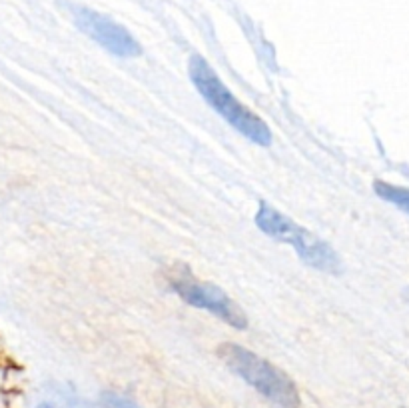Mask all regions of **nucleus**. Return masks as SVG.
I'll list each match as a JSON object with an SVG mask.
<instances>
[{"instance_id": "nucleus-4", "label": "nucleus", "mask_w": 409, "mask_h": 408, "mask_svg": "<svg viewBox=\"0 0 409 408\" xmlns=\"http://www.w3.org/2000/svg\"><path fill=\"white\" fill-rule=\"evenodd\" d=\"M164 278L170 284L174 293L182 300H186L192 307H198L202 311L212 312L222 320H226L230 327L246 328L248 327V316L246 312L237 307L236 302L224 293L222 288L202 282L194 277L184 264H174L164 270Z\"/></svg>"}, {"instance_id": "nucleus-3", "label": "nucleus", "mask_w": 409, "mask_h": 408, "mask_svg": "<svg viewBox=\"0 0 409 408\" xmlns=\"http://www.w3.org/2000/svg\"><path fill=\"white\" fill-rule=\"evenodd\" d=\"M256 225L272 238L294 246L299 259H303L310 266H314L317 270H326V272L340 270V261L328 243H324L310 230L296 225L292 218L274 211L266 202L260 204V211L256 214Z\"/></svg>"}, {"instance_id": "nucleus-1", "label": "nucleus", "mask_w": 409, "mask_h": 408, "mask_svg": "<svg viewBox=\"0 0 409 408\" xmlns=\"http://www.w3.org/2000/svg\"><path fill=\"white\" fill-rule=\"evenodd\" d=\"M190 79L200 90L206 102L218 115H222V118H226L228 124H232L237 132H242L248 140L262 147H268L272 142V132L266 127V122L258 115H253L252 111H248L242 102H237L204 58L200 56L190 58Z\"/></svg>"}, {"instance_id": "nucleus-2", "label": "nucleus", "mask_w": 409, "mask_h": 408, "mask_svg": "<svg viewBox=\"0 0 409 408\" xmlns=\"http://www.w3.org/2000/svg\"><path fill=\"white\" fill-rule=\"evenodd\" d=\"M220 357L230 370H234L240 378H244L250 386L272 400L280 408H299V392L296 382L274 366L272 362L253 354L252 350L226 343L218 348Z\"/></svg>"}, {"instance_id": "nucleus-5", "label": "nucleus", "mask_w": 409, "mask_h": 408, "mask_svg": "<svg viewBox=\"0 0 409 408\" xmlns=\"http://www.w3.org/2000/svg\"><path fill=\"white\" fill-rule=\"evenodd\" d=\"M76 22L82 33L88 34L100 47L110 50L112 54L128 58V56H138L142 52L138 42L130 36L126 28H122L110 18L102 17L92 10H78Z\"/></svg>"}, {"instance_id": "nucleus-7", "label": "nucleus", "mask_w": 409, "mask_h": 408, "mask_svg": "<svg viewBox=\"0 0 409 408\" xmlns=\"http://www.w3.org/2000/svg\"><path fill=\"white\" fill-rule=\"evenodd\" d=\"M406 296H408V302H409V288H408V291H406Z\"/></svg>"}, {"instance_id": "nucleus-6", "label": "nucleus", "mask_w": 409, "mask_h": 408, "mask_svg": "<svg viewBox=\"0 0 409 408\" xmlns=\"http://www.w3.org/2000/svg\"><path fill=\"white\" fill-rule=\"evenodd\" d=\"M376 193H378L383 200L395 204L397 209H401L403 213L409 214V188H401V186H394V184H387V182H381L378 180L374 184Z\"/></svg>"}]
</instances>
